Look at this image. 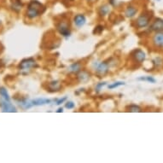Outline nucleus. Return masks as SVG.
I'll return each instance as SVG.
<instances>
[{
  "mask_svg": "<svg viewBox=\"0 0 163 163\" xmlns=\"http://www.w3.org/2000/svg\"><path fill=\"white\" fill-rule=\"evenodd\" d=\"M45 11V7L38 0H32L29 2L26 9V16L28 19L32 20L41 16Z\"/></svg>",
  "mask_w": 163,
  "mask_h": 163,
  "instance_id": "nucleus-1",
  "label": "nucleus"
},
{
  "mask_svg": "<svg viewBox=\"0 0 163 163\" xmlns=\"http://www.w3.org/2000/svg\"><path fill=\"white\" fill-rule=\"evenodd\" d=\"M115 63V62H112V58L107 60V61H103L102 63H96V67H95V72L96 74L99 77H103L106 74L109 72V69L110 67Z\"/></svg>",
  "mask_w": 163,
  "mask_h": 163,
  "instance_id": "nucleus-2",
  "label": "nucleus"
},
{
  "mask_svg": "<svg viewBox=\"0 0 163 163\" xmlns=\"http://www.w3.org/2000/svg\"><path fill=\"white\" fill-rule=\"evenodd\" d=\"M153 17L152 12L149 11H145L143 12L140 16L137 18V20L135 21V25L137 28H144L148 26L149 24V21H151Z\"/></svg>",
  "mask_w": 163,
  "mask_h": 163,
  "instance_id": "nucleus-3",
  "label": "nucleus"
},
{
  "mask_svg": "<svg viewBox=\"0 0 163 163\" xmlns=\"http://www.w3.org/2000/svg\"><path fill=\"white\" fill-rule=\"evenodd\" d=\"M56 28L63 37L68 38L71 35V29L69 21L67 20H61L56 24Z\"/></svg>",
  "mask_w": 163,
  "mask_h": 163,
  "instance_id": "nucleus-4",
  "label": "nucleus"
},
{
  "mask_svg": "<svg viewBox=\"0 0 163 163\" xmlns=\"http://www.w3.org/2000/svg\"><path fill=\"white\" fill-rule=\"evenodd\" d=\"M38 67V63L36 60H34L33 58H26L23 59L19 64V69L21 71H27V70H31L32 69H36Z\"/></svg>",
  "mask_w": 163,
  "mask_h": 163,
  "instance_id": "nucleus-5",
  "label": "nucleus"
},
{
  "mask_svg": "<svg viewBox=\"0 0 163 163\" xmlns=\"http://www.w3.org/2000/svg\"><path fill=\"white\" fill-rule=\"evenodd\" d=\"M131 57H132V60H133L135 63L141 64V63H143L145 61V59H146V54H145V52H144L143 50H141V49H136V50H134L132 52Z\"/></svg>",
  "mask_w": 163,
  "mask_h": 163,
  "instance_id": "nucleus-6",
  "label": "nucleus"
},
{
  "mask_svg": "<svg viewBox=\"0 0 163 163\" xmlns=\"http://www.w3.org/2000/svg\"><path fill=\"white\" fill-rule=\"evenodd\" d=\"M0 108L4 113H16L17 111L16 106L11 103V101H5L4 99L0 101Z\"/></svg>",
  "mask_w": 163,
  "mask_h": 163,
  "instance_id": "nucleus-7",
  "label": "nucleus"
},
{
  "mask_svg": "<svg viewBox=\"0 0 163 163\" xmlns=\"http://www.w3.org/2000/svg\"><path fill=\"white\" fill-rule=\"evenodd\" d=\"M152 44L155 48L163 49V31L156 32L152 38Z\"/></svg>",
  "mask_w": 163,
  "mask_h": 163,
  "instance_id": "nucleus-8",
  "label": "nucleus"
},
{
  "mask_svg": "<svg viewBox=\"0 0 163 163\" xmlns=\"http://www.w3.org/2000/svg\"><path fill=\"white\" fill-rule=\"evenodd\" d=\"M16 103L22 109H29L33 107L31 99H28L26 97H21L19 99H16Z\"/></svg>",
  "mask_w": 163,
  "mask_h": 163,
  "instance_id": "nucleus-9",
  "label": "nucleus"
},
{
  "mask_svg": "<svg viewBox=\"0 0 163 163\" xmlns=\"http://www.w3.org/2000/svg\"><path fill=\"white\" fill-rule=\"evenodd\" d=\"M62 89V84L59 80H52L47 84V90L49 92H57Z\"/></svg>",
  "mask_w": 163,
  "mask_h": 163,
  "instance_id": "nucleus-10",
  "label": "nucleus"
},
{
  "mask_svg": "<svg viewBox=\"0 0 163 163\" xmlns=\"http://www.w3.org/2000/svg\"><path fill=\"white\" fill-rule=\"evenodd\" d=\"M149 30L154 32H162L163 31V19L156 18L153 21L152 24L149 26Z\"/></svg>",
  "mask_w": 163,
  "mask_h": 163,
  "instance_id": "nucleus-11",
  "label": "nucleus"
},
{
  "mask_svg": "<svg viewBox=\"0 0 163 163\" xmlns=\"http://www.w3.org/2000/svg\"><path fill=\"white\" fill-rule=\"evenodd\" d=\"M76 74H77V79L81 83H86L87 81H89L91 77V74L90 72L86 70H82V69Z\"/></svg>",
  "mask_w": 163,
  "mask_h": 163,
  "instance_id": "nucleus-12",
  "label": "nucleus"
},
{
  "mask_svg": "<svg viewBox=\"0 0 163 163\" xmlns=\"http://www.w3.org/2000/svg\"><path fill=\"white\" fill-rule=\"evenodd\" d=\"M86 23V17L83 14H78L74 17V24L77 27H82Z\"/></svg>",
  "mask_w": 163,
  "mask_h": 163,
  "instance_id": "nucleus-13",
  "label": "nucleus"
},
{
  "mask_svg": "<svg viewBox=\"0 0 163 163\" xmlns=\"http://www.w3.org/2000/svg\"><path fill=\"white\" fill-rule=\"evenodd\" d=\"M137 12V9L135 7V6L129 5V6H127V7L126 8L124 14H125V16L127 17V18H132L133 16H136Z\"/></svg>",
  "mask_w": 163,
  "mask_h": 163,
  "instance_id": "nucleus-14",
  "label": "nucleus"
},
{
  "mask_svg": "<svg viewBox=\"0 0 163 163\" xmlns=\"http://www.w3.org/2000/svg\"><path fill=\"white\" fill-rule=\"evenodd\" d=\"M32 103L33 106H44L51 103V100L48 98H36V99H32Z\"/></svg>",
  "mask_w": 163,
  "mask_h": 163,
  "instance_id": "nucleus-15",
  "label": "nucleus"
},
{
  "mask_svg": "<svg viewBox=\"0 0 163 163\" xmlns=\"http://www.w3.org/2000/svg\"><path fill=\"white\" fill-rule=\"evenodd\" d=\"M22 6H23V4L21 0H11V10L15 12H19L21 10Z\"/></svg>",
  "mask_w": 163,
  "mask_h": 163,
  "instance_id": "nucleus-16",
  "label": "nucleus"
},
{
  "mask_svg": "<svg viewBox=\"0 0 163 163\" xmlns=\"http://www.w3.org/2000/svg\"><path fill=\"white\" fill-rule=\"evenodd\" d=\"M82 69V64L80 63H72L69 67V71L72 74H77Z\"/></svg>",
  "mask_w": 163,
  "mask_h": 163,
  "instance_id": "nucleus-17",
  "label": "nucleus"
},
{
  "mask_svg": "<svg viewBox=\"0 0 163 163\" xmlns=\"http://www.w3.org/2000/svg\"><path fill=\"white\" fill-rule=\"evenodd\" d=\"M110 12V8L108 5H103L99 7V10H98V14L101 17H104L106 16Z\"/></svg>",
  "mask_w": 163,
  "mask_h": 163,
  "instance_id": "nucleus-18",
  "label": "nucleus"
},
{
  "mask_svg": "<svg viewBox=\"0 0 163 163\" xmlns=\"http://www.w3.org/2000/svg\"><path fill=\"white\" fill-rule=\"evenodd\" d=\"M126 111L132 112V113H139V112H142V109L136 104H131L126 107Z\"/></svg>",
  "mask_w": 163,
  "mask_h": 163,
  "instance_id": "nucleus-19",
  "label": "nucleus"
},
{
  "mask_svg": "<svg viewBox=\"0 0 163 163\" xmlns=\"http://www.w3.org/2000/svg\"><path fill=\"white\" fill-rule=\"evenodd\" d=\"M0 96L2 97V99H4V100L11 101V97L5 87H0Z\"/></svg>",
  "mask_w": 163,
  "mask_h": 163,
  "instance_id": "nucleus-20",
  "label": "nucleus"
},
{
  "mask_svg": "<svg viewBox=\"0 0 163 163\" xmlns=\"http://www.w3.org/2000/svg\"><path fill=\"white\" fill-rule=\"evenodd\" d=\"M137 80L147 81V82H149V83H155L156 82V79L153 78L152 76H141V77L137 78Z\"/></svg>",
  "mask_w": 163,
  "mask_h": 163,
  "instance_id": "nucleus-21",
  "label": "nucleus"
},
{
  "mask_svg": "<svg viewBox=\"0 0 163 163\" xmlns=\"http://www.w3.org/2000/svg\"><path fill=\"white\" fill-rule=\"evenodd\" d=\"M125 85V82L123 81H117V82H115V83H112V84L109 85H108V88L109 90H114L117 88V87H120L121 85Z\"/></svg>",
  "mask_w": 163,
  "mask_h": 163,
  "instance_id": "nucleus-22",
  "label": "nucleus"
},
{
  "mask_svg": "<svg viewBox=\"0 0 163 163\" xmlns=\"http://www.w3.org/2000/svg\"><path fill=\"white\" fill-rule=\"evenodd\" d=\"M106 85H107V82H99L97 84L95 85V91L96 93H99L101 91V90L103 89V87H104Z\"/></svg>",
  "mask_w": 163,
  "mask_h": 163,
  "instance_id": "nucleus-23",
  "label": "nucleus"
},
{
  "mask_svg": "<svg viewBox=\"0 0 163 163\" xmlns=\"http://www.w3.org/2000/svg\"><path fill=\"white\" fill-rule=\"evenodd\" d=\"M103 29H104V27L103 26H102V25H98V26H97L95 27L94 31H93V33L94 34H101L103 31Z\"/></svg>",
  "mask_w": 163,
  "mask_h": 163,
  "instance_id": "nucleus-24",
  "label": "nucleus"
},
{
  "mask_svg": "<svg viewBox=\"0 0 163 163\" xmlns=\"http://www.w3.org/2000/svg\"><path fill=\"white\" fill-rule=\"evenodd\" d=\"M153 63H154V65L155 66V67H160V66H161L163 64V61L161 58L160 57H156L154 59V61H153Z\"/></svg>",
  "mask_w": 163,
  "mask_h": 163,
  "instance_id": "nucleus-25",
  "label": "nucleus"
},
{
  "mask_svg": "<svg viewBox=\"0 0 163 163\" xmlns=\"http://www.w3.org/2000/svg\"><path fill=\"white\" fill-rule=\"evenodd\" d=\"M74 107H75V104L72 101H69L65 103V108L68 109H74Z\"/></svg>",
  "mask_w": 163,
  "mask_h": 163,
  "instance_id": "nucleus-26",
  "label": "nucleus"
},
{
  "mask_svg": "<svg viewBox=\"0 0 163 163\" xmlns=\"http://www.w3.org/2000/svg\"><path fill=\"white\" fill-rule=\"evenodd\" d=\"M66 100H67V97H63V98L58 99V100L56 102V104H57V105H61V104L63 103H64Z\"/></svg>",
  "mask_w": 163,
  "mask_h": 163,
  "instance_id": "nucleus-27",
  "label": "nucleus"
},
{
  "mask_svg": "<svg viewBox=\"0 0 163 163\" xmlns=\"http://www.w3.org/2000/svg\"><path fill=\"white\" fill-rule=\"evenodd\" d=\"M109 3L110 5L115 6L116 4V0H109Z\"/></svg>",
  "mask_w": 163,
  "mask_h": 163,
  "instance_id": "nucleus-28",
  "label": "nucleus"
},
{
  "mask_svg": "<svg viewBox=\"0 0 163 163\" xmlns=\"http://www.w3.org/2000/svg\"><path fill=\"white\" fill-rule=\"evenodd\" d=\"M57 113H63V108H59L57 110Z\"/></svg>",
  "mask_w": 163,
  "mask_h": 163,
  "instance_id": "nucleus-29",
  "label": "nucleus"
},
{
  "mask_svg": "<svg viewBox=\"0 0 163 163\" xmlns=\"http://www.w3.org/2000/svg\"><path fill=\"white\" fill-rule=\"evenodd\" d=\"M87 2H94L95 0H86Z\"/></svg>",
  "mask_w": 163,
  "mask_h": 163,
  "instance_id": "nucleus-30",
  "label": "nucleus"
},
{
  "mask_svg": "<svg viewBox=\"0 0 163 163\" xmlns=\"http://www.w3.org/2000/svg\"><path fill=\"white\" fill-rule=\"evenodd\" d=\"M67 1H70V2H73V1H74V0H67Z\"/></svg>",
  "mask_w": 163,
  "mask_h": 163,
  "instance_id": "nucleus-31",
  "label": "nucleus"
},
{
  "mask_svg": "<svg viewBox=\"0 0 163 163\" xmlns=\"http://www.w3.org/2000/svg\"><path fill=\"white\" fill-rule=\"evenodd\" d=\"M1 24H2V21H1V20H0V26H1Z\"/></svg>",
  "mask_w": 163,
  "mask_h": 163,
  "instance_id": "nucleus-32",
  "label": "nucleus"
},
{
  "mask_svg": "<svg viewBox=\"0 0 163 163\" xmlns=\"http://www.w3.org/2000/svg\"><path fill=\"white\" fill-rule=\"evenodd\" d=\"M158 1H160V0H158Z\"/></svg>",
  "mask_w": 163,
  "mask_h": 163,
  "instance_id": "nucleus-33",
  "label": "nucleus"
}]
</instances>
